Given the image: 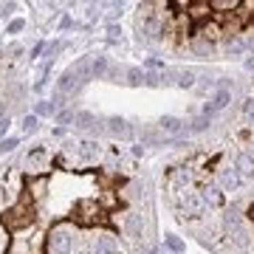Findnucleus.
Returning <instances> with one entry per match:
<instances>
[{"label": "nucleus", "mask_w": 254, "mask_h": 254, "mask_svg": "<svg viewBox=\"0 0 254 254\" xmlns=\"http://www.w3.org/2000/svg\"><path fill=\"white\" fill-rule=\"evenodd\" d=\"M17 144H20V138H17V136L3 138V141H0V153H11V150H14Z\"/></svg>", "instance_id": "nucleus-22"}, {"label": "nucleus", "mask_w": 254, "mask_h": 254, "mask_svg": "<svg viewBox=\"0 0 254 254\" xmlns=\"http://www.w3.org/2000/svg\"><path fill=\"white\" fill-rule=\"evenodd\" d=\"M209 6H212V9H215V11H229V9L235 11V9H240L243 3H237V0H212Z\"/></svg>", "instance_id": "nucleus-18"}, {"label": "nucleus", "mask_w": 254, "mask_h": 254, "mask_svg": "<svg viewBox=\"0 0 254 254\" xmlns=\"http://www.w3.org/2000/svg\"><path fill=\"white\" fill-rule=\"evenodd\" d=\"M108 73V60L105 57H91V79H102Z\"/></svg>", "instance_id": "nucleus-12"}, {"label": "nucleus", "mask_w": 254, "mask_h": 254, "mask_svg": "<svg viewBox=\"0 0 254 254\" xmlns=\"http://www.w3.org/2000/svg\"><path fill=\"white\" fill-rule=\"evenodd\" d=\"M252 215H254V206H252Z\"/></svg>", "instance_id": "nucleus-38"}, {"label": "nucleus", "mask_w": 254, "mask_h": 254, "mask_svg": "<svg viewBox=\"0 0 254 254\" xmlns=\"http://www.w3.org/2000/svg\"><path fill=\"white\" fill-rule=\"evenodd\" d=\"M164 246H167L173 254H181V252H184V240H181V237H175V235H167V237H164Z\"/></svg>", "instance_id": "nucleus-19"}, {"label": "nucleus", "mask_w": 254, "mask_h": 254, "mask_svg": "<svg viewBox=\"0 0 254 254\" xmlns=\"http://www.w3.org/2000/svg\"><path fill=\"white\" fill-rule=\"evenodd\" d=\"M73 116H76L73 110H65V113H60V116H57V122H60V125H65V122H71Z\"/></svg>", "instance_id": "nucleus-29"}, {"label": "nucleus", "mask_w": 254, "mask_h": 254, "mask_svg": "<svg viewBox=\"0 0 254 254\" xmlns=\"http://www.w3.org/2000/svg\"><path fill=\"white\" fill-rule=\"evenodd\" d=\"M23 28H26V20H11V23H9V28H6V31H9V34H20Z\"/></svg>", "instance_id": "nucleus-26"}, {"label": "nucleus", "mask_w": 254, "mask_h": 254, "mask_svg": "<svg viewBox=\"0 0 254 254\" xmlns=\"http://www.w3.org/2000/svg\"><path fill=\"white\" fill-rule=\"evenodd\" d=\"M150 254H161V249H153V252H150Z\"/></svg>", "instance_id": "nucleus-37"}, {"label": "nucleus", "mask_w": 254, "mask_h": 254, "mask_svg": "<svg viewBox=\"0 0 254 254\" xmlns=\"http://www.w3.org/2000/svg\"><path fill=\"white\" fill-rule=\"evenodd\" d=\"M14 9H17L14 3H0V17H6V14H11Z\"/></svg>", "instance_id": "nucleus-27"}, {"label": "nucleus", "mask_w": 254, "mask_h": 254, "mask_svg": "<svg viewBox=\"0 0 254 254\" xmlns=\"http://www.w3.org/2000/svg\"><path fill=\"white\" fill-rule=\"evenodd\" d=\"M31 223H34V200L31 198H20L17 203H11L3 212V229L6 232H20V229H28Z\"/></svg>", "instance_id": "nucleus-1"}, {"label": "nucleus", "mask_w": 254, "mask_h": 254, "mask_svg": "<svg viewBox=\"0 0 254 254\" xmlns=\"http://www.w3.org/2000/svg\"><path fill=\"white\" fill-rule=\"evenodd\" d=\"M235 170L240 173V178H254V155L252 153H240L235 161Z\"/></svg>", "instance_id": "nucleus-7"}, {"label": "nucleus", "mask_w": 254, "mask_h": 254, "mask_svg": "<svg viewBox=\"0 0 254 254\" xmlns=\"http://www.w3.org/2000/svg\"><path fill=\"white\" fill-rule=\"evenodd\" d=\"M73 249V229L71 223H57L46 235V252L48 254H71Z\"/></svg>", "instance_id": "nucleus-2"}, {"label": "nucleus", "mask_w": 254, "mask_h": 254, "mask_svg": "<svg viewBox=\"0 0 254 254\" xmlns=\"http://www.w3.org/2000/svg\"><path fill=\"white\" fill-rule=\"evenodd\" d=\"M206 127H209V116H198L190 125V130H192V133H200V130H206Z\"/></svg>", "instance_id": "nucleus-24"}, {"label": "nucleus", "mask_w": 254, "mask_h": 254, "mask_svg": "<svg viewBox=\"0 0 254 254\" xmlns=\"http://www.w3.org/2000/svg\"><path fill=\"white\" fill-rule=\"evenodd\" d=\"M229 102H232V91H229V88H220V91L215 93V96H212V102H206V105H203V116L212 119V113L223 110V108L229 105Z\"/></svg>", "instance_id": "nucleus-4"}, {"label": "nucleus", "mask_w": 254, "mask_h": 254, "mask_svg": "<svg viewBox=\"0 0 254 254\" xmlns=\"http://www.w3.org/2000/svg\"><path fill=\"white\" fill-rule=\"evenodd\" d=\"M119 34H122V31H119V26H108V37H110V40H116Z\"/></svg>", "instance_id": "nucleus-31"}, {"label": "nucleus", "mask_w": 254, "mask_h": 254, "mask_svg": "<svg viewBox=\"0 0 254 254\" xmlns=\"http://www.w3.org/2000/svg\"><path fill=\"white\" fill-rule=\"evenodd\" d=\"M43 161H46V147H34V150L26 155V164H28V167H40Z\"/></svg>", "instance_id": "nucleus-16"}, {"label": "nucleus", "mask_w": 254, "mask_h": 254, "mask_svg": "<svg viewBox=\"0 0 254 254\" xmlns=\"http://www.w3.org/2000/svg\"><path fill=\"white\" fill-rule=\"evenodd\" d=\"M212 6H209V0H198V3H190V14L192 17H206Z\"/></svg>", "instance_id": "nucleus-17"}, {"label": "nucleus", "mask_w": 254, "mask_h": 254, "mask_svg": "<svg viewBox=\"0 0 254 254\" xmlns=\"http://www.w3.org/2000/svg\"><path fill=\"white\" fill-rule=\"evenodd\" d=\"M220 187H223V190H235V187H240V173H237L235 167L220 170Z\"/></svg>", "instance_id": "nucleus-10"}, {"label": "nucleus", "mask_w": 254, "mask_h": 254, "mask_svg": "<svg viewBox=\"0 0 254 254\" xmlns=\"http://www.w3.org/2000/svg\"><path fill=\"white\" fill-rule=\"evenodd\" d=\"M76 218H79V223H96L99 220V203L91 198L76 200Z\"/></svg>", "instance_id": "nucleus-3"}, {"label": "nucleus", "mask_w": 254, "mask_h": 254, "mask_svg": "<svg viewBox=\"0 0 254 254\" xmlns=\"http://www.w3.org/2000/svg\"><path fill=\"white\" fill-rule=\"evenodd\" d=\"M158 130L161 133H167V136H181L184 133V122L175 116H164L161 122H158Z\"/></svg>", "instance_id": "nucleus-8"}, {"label": "nucleus", "mask_w": 254, "mask_h": 254, "mask_svg": "<svg viewBox=\"0 0 254 254\" xmlns=\"http://www.w3.org/2000/svg\"><path fill=\"white\" fill-rule=\"evenodd\" d=\"M93 249H96V254H113L116 252V235L113 232H96V240H93Z\"/></svg>", "instance_id": "nucleus-5"}, {"label": "nucleus", "mask_w": 254, "mask_h": 254, "mask_svg": "<svg viewBox=\"0 0 254 254\" xmlns=\"http://www.w3.org/2000/svg\"><path fill=\"white\" fill-rule=\"evenodd\" d=\"M200 198H203V203H212V206H218V203H223V195H220L218 187H206V190L200 192Z\"/></svg>", "instance_id": "nucleus-14"}, {"label": "nucleus", "mask_w": 254, "mask_h": 254, "mask_svg": "<svg viewBox=\"0 0 254 254\" xmlns=\"http://www.w3.org/2000/svg\"><path fill=\"white\" fill-rule=\"evenodd\" d=\"M71 26H73V20H71V17H63V23H60V28L65 31V28H71Z\"/></svg>", "instance_id": "nucleus-33"}, {"label": "nucleus", "mask_w": 254, "mask_h": 254, "mask_svg": "<svg viewBox=\"0 0 254 254\" xmlns=\"http://www.w3.org/2000/svg\"><path fill=\"white\" fill-rule=\"evenodd\" d=\"M249 48H252V51H254V34L249 37Z\"/></svg>", "instance_id": "nucleus-36"}, {"label": "nucleus", "mask_w": 254, "mask_h": 254, "mask_svg": "<svg viewBox=\"0 0 254 254\" xmlns=\"http://www.w3.org/2000/svg\"><path fill=\"white\" fill-rule=\"evenodd\" d=\"M105 130H108L110 136H116V138H133V127L127 125L125 119H119V116H110Z\"/></svg>", "instance_id": "nucleus-6"}, {"label": "nucleus", "mask_w": 254, "mask_h": 254, "mask_svg": "<svg viewBox=\"0 0 254 254\" xmlns=\"http://www.w3.org/2000/svg\"><path fill=\"white\" fill-rule=\"evenodd\" d=\"M6 243H9V240H6V229L0 226V254L6 252Z\"/></svg>", "instance_id": "nucleus-30"}, {"label": "nucleus", "mask_w": 254, "mask_h": 254, "mask_svg": "<svg viewBox=\"0 0 254 254\" xmlns=\"http://www.w3.org/2000/svg\"><path fill=\"white\" fill-rule=\"evenodd\" d=\"M6 130H9V116H6V119L0 116V136H3V133H6Z\"/></svg>", "instance_id": "nucleus-32"}, {"label": "nucleus", "mask_w": 254, "mask_h": 254, "mask_svg": "<svg viewBox=\"0 0 254 254\" xmlns=\"http://www.w3.org/2000/svg\"><path fill=\"white\" fill-rule=\"evenodd\" d=\"M192 51H195L198 57H212V51H215V43H209V40L198 37V40L192 43Z\"/></svg>", "instance_id": "nucleus-13"}, {"label": "nucleus", "mask_w": 254, "mask_h": 254, "mask_svg": "<svg viewBox=\"0 0 254 254\" xmlns=\"http://www.w3.org/2000/svg\"><path fill=\"white\" fill-rule=\"evenodd\" d=\"M46 187H48V178L46 175H40V178H31L28 181V190H31V200H40L46 195Z\"/></svg>", "instance_id": "nucleus-11"}, {"label": "nucleus", "mask_w": 254, "mask_h": 254, "mask_svg": "<svg viewBox=\"0 0 254 254\" xmlns=\"http://www.w3.org/2000/svg\"><path fill=\"white\" fill-rule=\"evenodd\" d=\"M178 85H181V88L195 85V73H192V71H181V73H178Z\"/></svg>", "instance_id": "nucleus-23"}, {"label": "nucleus", "mask_w": 254, "mask_h": 254, "mask_svg": "<svg viewBox=\"0 0 254 254\" xmlns=\"http://www.w3.org/2000/svg\"><path fill=\"white\" fill-rule=\"evenodd\" d=\"M9 54H14V57L23 54V46H9Z\"/></svg>", "instance_id": "nucleus-34"}, {"label": "nucleus", "mask_w": 254, "mask_h": 254, "mask_svg": "<svg viewBox=\"0 0 254 254\" xmlns=\"http://www.w3.org/2000/svg\"><path fill=\"white\" fill-rule=\"evenodd\" d=\"M127 82L130 85H141L144 82V71L141 68H127Z\"/></svg>", "instance_id": "nucleus-21"}, {"label": "nucleus", "mask_w": 254, "mask_h": 254, "mask_svg": "<svg viewBox=\"0 0 254 254\" xmlns=\"http://www.w3.org/2000/svg\"><path fill=\"white\" fill-rule=\"evenodd\" d=\"M246 71H254V54L249 57V60H246Z\"/></svg>", "instance_id": "nucleus-35"}, {"label": "nucleus", "mask_w": 254, "mask_h": 254, "mask_svg": "<svg viewBox=\"0 0 254 254\" xmlns=\"http://www.w3.org/2000/svg\"><path fill=\"white\" fill-rule=\"evenodd\" d=\"M243 110H246V116L254 122V99H246V105H243Z\"/></svg>", "instance_id": "nucleus-28"}, {"label": "nucleus", "mask_w": 254, "mask_h": 254, "mask_svg": "<svg viewBox=\"0 0 254 254\" xmlns=\"http://www.w3.org/2000/svg\"><path fill=\"white\" fill-rule=\"evenodd\" d=\"M73 125L82 127V130H88V127L96 125V116H93V113H88V110H82V113H76V116H73Z\"/></svg>", "instance_id": "nucleus-15"}, {"label": "nucleus", "mask_w": 254, "mask_h": 254, "mask_svg": "<svg viewBox=\"0 0 254 254\" xmlns=\"http://www.w3.org/2000/svg\"><path fill=\"white\" fill-rule=\"evenodd\" d=\"M37 127H40V116H34V113L23 116V130H26V133H34Z\"/></svg>", "instance_id": "nucleus-20"}, {"label": "nucleus", "mask_w": 254, "mask_h": 254, "mask_svg": "<svg viewBox=\"0 0 254 254\" xmlns=\"http://www.w3.org/2000/svg\"><path fill=\"white\" fill-rule=\"evenodd\" d=\"M125 232L130 240H138L141 237V232H144V223H141V218L138 215H127L125 218Z\"/></svg>", "instance_id": "nucleus-9"}, {"label": "nucleus", "mask_w": 254, "mask_h": 254, "mask_svg": "<svg viewBox=\"0 0 254 254\" xmlns=\"http://www.w3.org/2000/svg\"><path fill=\"white\" fill-rule=\"evenodd\" d=\"M229 54H243V48H246V43L243 40H229Z\"/></svg>", "instance_id": "nucleus-25"}]
</instances>
